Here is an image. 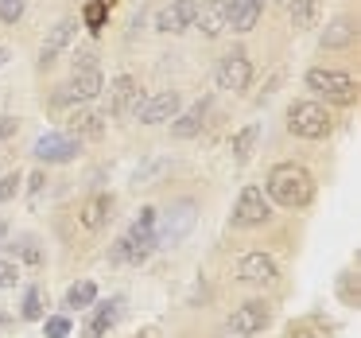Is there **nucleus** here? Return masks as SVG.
Masks as SVG:
<instances>
[{
  "instance_id": "obj_23",
  "label": "nucleus",
  "mask_w": 361,
  "mask_h": 338,
  "mask_svg": "<svg viewBox=\"0 0 361 338\" xmlns=\"http://www.w3.org/2000/svg\"><path fill=\"white\" fill-rule=\"evenodd\" d=\"M257 140H260V125H249V128H241V133L233 136V159L237 164H249Z\"/></svg>"
},
{
  "instance_id": "obj_25",
  "label": "nucleus",
  "mask_w": 361,
  "mask_h": 338,
  "mask_svg": "<svg viewBox=\"0 0 361 338\" xmlns=\"http://www.w3.org/2000/svg\"><path fill=\"white\" fill-rule=\"evenodd\" d=\"M12 253H16L24 265H43V249L35 237H20V241H12Z\"/></svg>"
},
{
  "instance_id": "obj_9",
  "label": "nucleus",
  "mask_w": 361,
  "mask_h": 338,
  "mask_svg": "<svg viewBox=\"0 0 361 338\" xmlns=\"http://www.w3.org/2000/svg\"><path fill=\"white\" fill-rule=\"evenodd\" d=\"M179 94L175 90H164V94H152L140 102V109H136V121L140 125H164V121H175L179 117Z\"/></svg>"
},
{
  "instance_id": "obj_22",
  "label": "nucleus",
  "mask_w": 361,
  "mask_h": 338,
  "mask_svg": "<svg viewBox=\"0 0 361 338\" xmlns=\"http://www.w3.org/2000/svg\"><path fill=\"white\" fill-rule=\"evenodd\" d=\"M109 206L113 203L105 195H94L86 206H82V226H86V229H102L105 222H109Z\"/></svg>"
},
{
  "instance_id": "obj_18",
  "label": "nucleus",
  "mask_w": 361,
  "mask_h": 338,
  "mask_svg": "<svg viewBox=\"0 0 361 338\" xmlns=\"http://www.w3.org/2000/svg\"><path fill=\"white\" fill-rule=\"evenodd\" d=\"M202 125H206V102H198V105H190L187 113H179V117H175L171 136H175V140H190V136L202 133Z\"/></svg>"
},
{
  "instance_id": "obj_28",
  "label": "nucleus",
  "mask_w": 361,
  "mask_h": 338,
  "mask_svg": "<svg viewBox=\"0 0 361 338\" xmlns=\"http://www.w3.org/2000/svg\"><path fill=\"white\" fill-rule=\"evenodd\" d=\"M24 16V0H0V20L4 24H20Z\"/></svg>"
},
{
  "instance_id": "obj_14",
  "label": "nucleus",
  "mask_w": 361,
  "mask_h": 338,
  "mask_svg": "<svg viewBox=\"0 0 361 338\" xmlns=\"http://www.w3.org/2000/svg\"><path fill=\"white\" fill-rule=\"evenodd\" d=\"M195 12H198V0H171V4L156 16V28L179 35V32H187V28H195Z\"/></svg>"
},
{
  "instance_id": "obj_35",
  "label": "nucleus",
  "mask_w": 361,
  "mask_h": 338,
  "mask_svg": "<svg viewBox=\"0 0 361 338\" xmlns=\"http://www.w3.org/2000/svg\"><path fill=\"white\" fill-rule=\"evenodd\" d=\"M4 63H8V51H4V47H0V66H4Z\"/></svg>"
},
{
  "instance_id": "obj_32",
  "label": "nucleus",
  "mask_w": 361,
  "mask_h": 338,
  "mask_svg": "<svg viewBox=\"0 0 361 338\" xmlns=\"http://www.w3.org/2000/svg\"><path fill=\"white\" fill-rule=\"evenodd\" d=\"M16 280H20V268L12 260H0V288H16Z\"/></svg>"
},
{
  "instance_id": "obj_4",
  "label": "nucleus",
  "mask_w": 361,
  "mask_h": 338,
  "mask_svg": "<svg viewBox=\"0 0 361 338\" xmlns=\"http://www.w3.org/2000/svg\"><path fill=\"white\" fill-rule=\"evenodd\" d=\"M307 90L322 94L334 105H353L357 102V82L342 71H307Z\"/></svg>"
},
{
  "instance_id": "obj_17",
  "label": "nucleus",
  "mask_w": 361,
  "mask_h": 338,
  "mask_svg": "<svg viewBox=\"0 0 361 338\" xmlns=\"http://www.w3.org/2000/svg\"><path fill=\"white\" fill-rule=\"evenodd\" d=\"M237 272H241L245 284H272L276 280V260L268 257V253H245Z\"/></svg>"
},
{
  "instance_id": "obj_26",
  "label": "nucleus",
  "mask_w": 361,
  "mask_h": 338,
  "mask_svg": "<svg viewBox=\"0 0 361 338\" xmlns=\"http://www.w3.org/2000/svg\"><path fill=\"white\" fill-rule=\"evenodd\" d=\"M288 8H291V24H295V28H311L314 0H288Z\"/></svg>"
},
{
  "instance_id": "obj_30",
  "label": "nucleus",
  "mask_w": 361,
  "mask_h": 338,
  "mask_svg": "<svg viewBox=\"0 0 361 338\" xmlns=\"http://www.w3.org/2000/svg\"><path fill=\"white\" fill-rule=\"evenodd\" d=\"M105 12H109V8H102L97 0H94V4L86 8V28H90V32H102V24H105Z\"/></svg>"
},
{
  "instance_id": "obj_21",
  "label": "nucleus",
  "mask_w": 361,
  "mask_h": 338,
  "mask_svg": "<svg viewBox=\"0 0 361 338\" xmlns=\"http://www.w3.org/2000/svg\"><path fill=\"white\" fill-rule=\"evenodd\" d=\"M353 40H357V28H353V20H350V16L330 20V24H326V32H322V47H330V51L350 47Z\"/></svg>"
},
{
  "instance_id": "obj_12",
  "label": "nucleus",
  "mask_w": 361,
  "mask_h": 338,
  "mask_svg": "<svg viewBox=\"0 0 361 338\" xmlns=\"http://www.w3.org/2000/svg\"><path fill=\"white\" fill-rule=\"evenodd\" d=\"M105 90V78H102V71H74V78L63 86V94H59V102H94L97 94Z\"/></svg>"
},
{
  "instance_id": "obj_31",
  "label": "nucleus",
  "mask_w": 361,
  "mask_h": 338,
  "mask_svg": "<svg viewBox=\"0 0 361 338\" xmlns=\"http://www.w3.org/2000/svg\"><path fill=\"white\" fill-rule=\"evenodd\" d=\"M66 334H71V319H66V315L47 319V338H66Z\"/></svg>"
},
{
  "instance_id": "obj_2",
  "label": "nucleus",
  "mask_w": 361,
  "mask_h": 338,
  "mask_svg": "<svg viewBox=\"0 0 361 338\" xmlns=\"http://www.w3.org/2000/svg\"><path fill=\"white\" fill-rule=\"evenodd\" d=\"M156 214L159 210L144 206L140 218L133 222V229L113 245V260H117V265H144V260L156 253Z\"/></svg>"
},
{
  "instance_id": "obj_16",
  "label": "nucleus",
  "mask_w": 361,
  "mask_h": 338,
  "mask_svg": "<svg viewBox=\"0 0 361 338\" xmlns=\"http://www.w3.org/2000/svg\"><path fill=\"white\" fill-rule=\"evenodd\" d=\"M78 28H82V24H78V20H71V16H66V20H59V24L51 28V35L43 40V63H55V59L63 55V51L71 47V43H74Z\"/></svg>"
},
{
  "instance_id": "obj_19",
  "label": "nucleus",
  "mask_w": 361,
  "mask_h": 338,
  "mask_svg": "<svg viewBox=\"0 0 361 338\" xmlns=\"http://www.w3.org/2000/svg\"><path fill=\"white\" fill-rule=\"evenodd\" d=\"M121 307H125L121 299H105V303H97L94 307V319H90V327H86V338H102L105 330L121 319Z\"/></svg>"
},
{
  "instance_id": "obj_3",
  "label": "nucleus",
  "mask_w": 361,
  "mask_h": 338,
  "mask_svg": "<svg viewBox=\"0 0 361 338\" xmlns=\"http://www.w3.org/2000/svg\"><path fill=\"white\" fill-rule=\"evenodd\" d=\"M195 222H198L195 198H179V203H171L164 214H156V249H175V245L195 229Z\"/></svg>"
},
{
  "instance_id": "obj_13",
  "label": "nucleus",
  "mask_w": 361,
  "mask_h": 338,
  "mask_svg": "<svg viewBox=\"0 0 361 338\" xmlns=\"http://www.w3.org/2000/svg\"><path fill=\"white\" fill-rule=\"evenodd\" d=\"M195 28L206 35V40H218L229 28V0H202L195 12Z\"/></svg>"
},
{
  "instance_id": "obj_11",
  "label": "nucleus",
  "mask_w": 361,
  "mask_h": 338,
  "mask_svg": "<svg viewBox=\"0 0 361 338\" xmlns=\"http://www.w3.org/2000/svg\"><path fill=\"white\" fill-rule=\"evenodd\" d=\"M140 102H144V94L136 86V78H128V74L113 78V86H109V113L113 117H136Z\"/></svg>"
},
{
  "instance_id": "obj_29",
  "label": "nucleus",
  "mask_w": 361,
  "mask_h": 338,
  "mask_svg": "<svg viewBox=\"0 0 361 338\" xmlns=\"http://www.w3.org/2000/svg\"><path fill=\"white\" fill-rule=\"evenodd\" d=\"M20 191V171H8L4 179H0V203H12Z\"/></svg>"
},
{
  "instance_id": "obj_10",
  "label": "nucleus",
  "mask_w": 361,
  "mask_h": 338,
  "mask_svg": "<svg viewBox=\"0 0 361 338\" xmlns=\"http://www.w3.org/2000/svg\"><path fill=\"white\" fill-rule=\"evenodd\" d=\"M249 82H252L249 55H245L241 47H233V51H229V55L218 63V86H221V90H233V94H237V90H245Z\"/></svg>"
},
{
  "instance_id": "obj_27",
  "label": "nucleus",
  "mask_w": 361,
  "mask_h": 338,
  "mask_svg": "<svg viewBox=\"0 0 361 338\" xmlns=\"http://www.w3.org/2000/svg\"><path fill=\"white\" fill-rule=\"evenodd\" d=\"M20 315H24L27 322L43 319V296H39V288H27V296H24V307H20Z\"/></svg>"
},
{
  "instance_id": "obj_5",
  "label": "nucleus",
  "mask_w": 361,
  "mask_h": 338,
  "mask_svg": "<svg viewBox=\"0 0 361 338\" xmlns=\"http://www.w3.org/2000/svg\"><path fill=\"white\" fill-rule=\"evenodd\" d=\"M288 128L303 140H322L330 133V117L319 102H295L288 109Z\"/></svg>"
},
{
  "instance_id": "obj_36",
  "label": "nucleus",
  "mask_w": 361,
  "mask_h": 338,
  "mask_svg": "<svg viewBox=\"0 0 361 338\" xmlns=\"http://www.w3.org/2000/svg\"><path fill=\"white\" fill-rule=\"evenodd\" d=\"M218 338H237V334H233V330H229V327H226V330H221V334H218Z\"/></svg>"
},
{
  "instance_id": "obj_33",
  "label": "nucleus",
  "mask_w": 361,
  "mask_h": 338,
  "mask_svg": "<svg viewBox=\"0 0 361 338\" xmlns=\"http://www.w3.org/2000/svg\"><path fill=\"white\" fill-rule=\"evenodd\" d=\"M94 59H97V55H94L90 47H86V51H78V59H74V71H94V66H97Z\"/></svg>"
},
{
  "instance_id": "obj_1",
  "label": "nucleus",
  "mask_w": 361,
  "mask_h": 338,
  "mask_svg": "<svg viewBox=\"0 0 361 338\" xmlns=\"http://www.w3.org/2000/svg\"><path fill=\"white\" fill-rule=\"evenodd\" d=\"M264 191H268L272 203L283 206V210H303L314 198V175L307 171L303 164H276L272 171H268Z\"/></svg>"
},
{
  "instance_id": "obj_6",
  "label": "nucleus",
  "mask_w": 361,
  "mask_h": 338,
  "mask_svg": "<svg viewBox=\"0 0 361 338\" xmlns=\"http://www.w3.org/2000/svg\"><path fill=\"white\" fill-rule=\"evenodd\" d=\"M268 319H272V311H268L264 299H249V303H241L233 315H229L226 327L233 330L237 338H249V334H260V330L268 327Z\"/></svg>"
},
{
  "instance_id": "obj_24",
  "label": "nucleus",
  "mask_w": 361,
  "mask_h": 338,
  "mask_svg": "<svg viewBox=\"0 0 361 338\" xmlns=\"http://www.w3.org/2000/svg\"><path fill=\"white\" fill-rule=\"evenodd\" d=\"M97 303V288L94 280H78L71 284V291H66V307H94Z\"/></svg>"
},
{
  "instance_id": "obj_8",
  "label": "nucleus",
  "mask_w": 361,
  "mask_h": 338,
  "mask_svg": "<svg viewBox=\"0 0 361 338\" xmlns=\"http://www.w3.org/2000/svg\"><path fill=\"white\" fill-rule=\"evenodd\" d=\"M268 198H264V191L260 187H245L241 191V198H237V210H233V226H241V229H252V226H264L268 222Z\"/></svg>"
},
{
  "instance_id": "obj_37",
  "label": "nucleus",
  "mask_w": 361,
  "mask_h": 338,
  "mask_svg": "<svg viewBox=\"0 0 361 338\" xmlns=\"http://www.w3.org/2000/svg\"><path fill=\"white\" fill-rule=\"evenodd\" d=\"M4 234H8V229H4V226H0V241H4ZM0 249H4V245H0Z\"/></svg>"
},
{
  "instance_id": "obj_15",
  "label": "nucleus",
  "mask_w": 361,
  "mask_h": 338,
  "mask_svg": "<svg viewBox=\"0 0 361 338\" xmlns=\"http://www.w3.org/2000/svg\"><path fill=\"white\" fill-rule=\"evenodd\" d=\"M260 16H264V0H229V28L237 35L252 32L260 24Z\"/></svg>"
},
{
  "instance_id": "obj_20",
  "label": "nucleus",
  "mask_w": 361,
  "mask_h": 338,
  "mask_svg": "<svg viewBox=\"0 0 361 338\" xmlns=\"http://www.w3.org/2000/svg\"><path fill=\"white\" fill-rule=\"evenodd\" d=\"M105 133V117L94 109H74L71 113V136H90V140H97V136Z\"/></svg>"
},
{
  "instance_id": "obj_34",
  "label": "nucleus",
  "mask_w": 361,
  "mask_h": 338,
  "mask_svg": "<svg viewBox=\"0 0 361 338\" xmlns=\"http://www.w3.org/2000/svg\"><path fill=\"white\" fill-rule=\"evenodd\" d=\"M291 338H311V334H307V330H291Z\"/></svg>"
},
{
  "instance_id": "obj_7",
  "label": "nucleus",
  "mask_w": 361,
  "mask_h": 338,
  "mask_svg": "<svg viewBox=\"0 0 361 338\" xmlns=\"http://www.w3.org/2000/svg\"><path fill=\"white\" fill-rule=\"evenodd\" d=\"M78 152H82V140H74V136H66V133H47V136L35 140L32 156L43 159V164H71Z\"/></svg>"
}]
</instances>
